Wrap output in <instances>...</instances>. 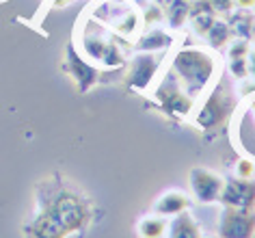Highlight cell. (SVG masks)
<instances>
[{
  "instance_id": "obj_5",
  "label": "cell",
  "mask_w": 255,
  "mask_h": 238,
  "mask_svg": "<svg viewBox=\"0 0 255 238\" xmlns=\"http://www.w3.org/2000/svg\"><path fill=\"white\" fill-rule=\"evenodd\" d=\"M154 98L158 100L160 108H164V111H167L169 115H173V117H186V115H190V111H193V106H195V100L184 91L182 85L177 82V78L173 74H169L167 78L158 85Z\"/></svg>"
},
{
  "instance_id": "obj_6",
  "label": "cell",
  "mask_w": 255,
  "mask_h": 238,
  "mask_svg": "<svg viewBox=\"0 0 255 238\" xmlns=\"http://www.w3.org/2000/svg\"><path fill=\"white\" fill-rule=\"evenodd\" d=\"M190 193L199 204H216L221 202L225 178H221L216 171L206 167H193L188 173Z\"/></svg>"
},
{
  "instance_id": "obj_24",
  "label": "cell",
  "mask_w": 255,
  "mask_h": 238,
  "mask_svg": "<svg viewBox=\"0 0 255 238\" xmlns=\"http://www.w3.org/2000/svg\"><path fill=\"white\" fill-rule=\"evenodd\" d=\"M249 63H251V67H249V74L253 76V82H255V54L249 56Z\"/></svg>"
},
{
  "instance_id": "obj_10",
  "label": "cell",
  "mask_w": 255,
  "mask_h": 238,
  "mask_svg": "<svg viewBox=\"0 0 255 238\" xmlns=\"http://www.w3.org/2000/svg\"><path fill=\"white\" fill-rule=\"evenodd\" d=\"M65 74L74 80V85L78 87V91H82V93L89 91V89L100 80L98 69L89 65L87 59L74 46H69L65 50Z\"/></svg>"
},
{
  "instance_id": "obj_25",
  "label": "cell",
  "mask_w": 255,
  "mask_h": 238,
  "mask_svg": "<svg viewBox=\"0 0 255 238\" xmlns=\"http://www.w3.org/2000/svg\"><path fill=\"white\" fill-rule=\"evenodd\" d=\"M171 2H173V0H156V4H158V7H162V9H167Z\"/></svg>"
},
{
  "instance_id": "obj_14",
  "label": "cell",
  "mask_w": 255,
  "mask_h": 238,
  "mask_svg": "<svg viewBox=\"0 0 255 238\" xmlns=\"http://www.w3.org/2000/svg\"><path fill=\"white\" fill-rule=\"evenodd\" d=\"M167 238H203V234L195 219L188 212H182L167 225Z\"/></svg>"
},
{
  "instance_id": "obj_20",
  "label": "cell",
  "mask_w": 255,
  "mask_h": 238,
  "mask_svg": "<svg viewBox=\"0 0 255 238\" xmlns=\"http://www.w3.org/2000/svg\"><path fill=\"white\" fill-rule=\"evenodd\" d=\"M229 72L238 80H245L249 76V56H245V59H229Z\"/></svg>"
},
{
  "instance_id": "obj_11",
  "label": "cell",
  "mask_w": 255,
  "mask_h": 238,
  "mask_svg": "<svg viewBox=\"0 0 255 238\" xmlns=\"http://www.w3.org/2000/svg\"><path fill=\"white\" fill-rule=\"evenodd\" d=\"M221 204L229 206V208H247V210H255V182L245 178H229L225 180L223 186V195H221Z\"/></svg>"
},
{
  "instance_id": "obj_17",
  "label": "cell",
  "mask_w": 255,
  "mask_h": 238,
  "mask_svg": "<svg viewBox=\"0 0 255 238\" xmlns=\"http://www.w3.org/2000/svg\"><path fill=\"white\" fill-rule=\"evenodd\" d=\"M206 35H208V43H210V46H212L214 50H221L229 41V35H232V30H229V26H227L225 22L216 20L212 24V28H210Z\"/></svg>"
},
{
  "instance_id": "obj_22",
  "label": "cell",
  "mask_w": 255,
  "mask_h": 238,
  "mask_svg": "<svg viewBox=\"0 0 255 238\" xmlns=\"http://www.w3.org/2000/svg\"><path fill=\"white\" fill-rule=\"evenodd\" d=\"M214 11H229L234 7V0H208Z\"/></svg>"
},
{
  "instance_id": "obj_23",
  "label": "cell",
  "mask_w": 255,
  "mask_h": 238,
  "mask_svg": "<svg viewBox=\"0 0 255 238\" xmlns=\"http://www.w3.org/2000/svg\"><path fill=\"white\" fill-rule=\"evenodd\" d=\"M234 4H238L240 9H253L255 7V0H234Z\"/></svg>"
},
{
  "instance_id": "obj_12",
  "label": "cell",
  "mask_w": 255,
  "mask_h": 238,
  "mask_svg": "<svg viewBox=\"0 0 255 238\" xmlns=\"http://www.w3.org/2000/svg\"><path fill=\"white\" fill-rule=\"evenodd\" d=\"M24 238H67V232L46 212L37 210V215L28 223H24Z\"/></svg>"
},
{
  "instance_id": "obj_18",
  "label": "cell",
  "mask_w": 255,
  "mask_h": 238,
  "mask_svg": "<svg viewBox=\"0 0 255 238\" xmlns=\"http://www.w3.org/2000/svg\"><path fill=\"white\" fill-rule=\"evenodd\" d=\"M167 9H169V22L173 28L182 26L190 15V2H186V0H173Z\"/></svg>"
},
{
  "instance_id": "obj_3",
  "label": "cell",
  "mask_w": 255,
  "mask_h": 238,
  "mask_svg": "<svg viewBox=\"0 0 255 238\" xmlns=\"http://www.w3.org/2000/svg\"><path fill=\"white\" fill-rule=\"evenodd\" d=\"M234 106H236L234 95L219 85L203 100V104L197 108L193 121L197 128H201V130H206V132L219 130V128H223L229 121V117H232V113H234Z\"/></svg>"
},
{
  "instance_id": "obj_19",
  "label": "cell",
  "mask_w": 255,
  "mask_h": 238,
  "mask_svg": "<svg viewBox=\"0 0 255 238\" xmlns=\"http://www.w3.org/2000/svg\"><path fill=\"white\" fill-rule=\"evenodd\" d=\"M234 176L251 180L255 176V163L253 160H249V158H238L236 160V167H234Z\"/></svg>"
},
{
  "instance_id": "obj_8",
  "label": "cell",
  "mask_w": 255,
  "mask_h": 238,
  "mask_svg": "<svg viewBox=\"0 0 255 238\" xmlns=\"http://www.w3.org/2000/svg\"><path fill=\"white\" fill-rule=\"evenodd\" d=\"M82 52L87 54V59L98 61L108 69H117L124 65V52L119 50V46L108 37H102L100 33L82 35Z\"/></svg>"
},
{
  "instance_id": "obj_28",
  "label": "cell",
  "mask_w": 255,
  "mask_h": 238,
  "mask_svg": "<svg viewBox=\"0 0 255 238\" xmlns=\"http://www.w3.org/2000/svg\"><path fill=\"white\" fill-rule=\"evenodd\" d=\"M212 238H219V236H212Z\"/></svg>"
},
{
  "instance_id": "obj_13",
  "label": "cell",
  "mask_w": 255,
  "mask_h": 238,
  "mask_svg": "<svg viewBox=\"0 0 255 238\" xmlns=\"http://www.w3.org/2000/svg\"><path fill=\"white\" fill-rule=\"evenodd\" d=\"M190 208V197L184 191H164L154 204V212L160 217H177Z\"/></svg>"
},
{
  "instance_id": "obj_16",
  "label": "cell",
  "mask_w": 255,
  "mask_h": 238,
  "mask_svg": "<svg viewBox=\"0 0 255 238\" xmlns=\"http://www.w3.org/2000/svg\"><path fill=\"white\" fill-rule=\"evenodd\" d=\"M167 221L160 215H151V217H143L136 225V232L141 238H164L167 236Z\"/></svg>"
},
{
  "instance_id": "obj_1",
  "label": "cell",
  "mask_w": 255,
  "mask_h": 238,
  "mask_svg": "<svg viewBox=\"0 0 255 238\" xmlns=\"http://www.w3.org/2000/svg\"><path fill=\"white\" fill-rule=\"evenodd\" d=\"M37 210L46 212L69 234L89 228L93 208L80 191L65 184L59 176H52L37 184Z\"/></svg>"
},
{
  "instance_id": "obj_4",
  "label": "cell",
  "mask_w": 255,
  "mask_h": 238,
  "mask_svg": "<svg viewBox=\"0 0 255 238\" xmlns=\"http://www.w3.org/2000/svg\"><path fill=\"white\" fill-rule=\"evenodd\" d=\"M95 20L113 26L124 37H132L138 28V11L126 2V0H104L93 7Z\"/></svg>"
},
{
  "instance_id": "obj_9",
  "label": "cell",
  "mask_w": 255,
  "mask_h": 238,
  "mask_svg": "<svg viewBox=\"0 0 255 238\" xmlns=\"http://www.w3.org/2000/svg\"><path fill=\"white\" fill-rule=\"evenodd\" d=\"M158 67H160V56L154 52L136 54L130 65V72L126 76V87L130 91H147L154 82Z\"/></svg>"
},
{
  "instance_id": "obj_27",
  "label": "cell",
  "mask_w": 255,
  "mask_h": 238,
  "mask_svg": "<svg viewBox=\"0 0 255 238\" xmlns=\"http://www.w3.org/2000/svg\"><path fill=\"white\" fill-rule=\"evenodd\" d=\"M67 0H56V7H61V4H65Z\"/></svg>"
},
{
  "instance_id": "obj_2",
  "label": "cell",
  "mask_w": 255,
  "mask_h": 238,
  "mask_svg": "<svg viewBox=\"0 0 255 238\" xmlns=\"http://www.w3.org/2000/svg\"><path fill=\"white\" fill-rule=\"evenodd\" d=\"M171 74L177 78L184 91L197 100L214 78L216 59L201 48H184L175 52L171 61Z\"/></svg>"
},
{
  "instance_id": "obj_7",
  "label": "cell",
  "mask_w": 255,
  "mask_h": 238,
  "mask_svg": "<svg viewBox=\"0 0 255 238\" xmlns=\"http://www.w3.org/2000/svg\"><path fill=\"white\" fill-rule=\"evenodd\" d=\"M255 210L225 206L219 217V238H253Z\"/></svg>"
},
{
  "instance_id": "obj_21",
  "label": "cell",
  "mask_w": 255,
  "mask_h": 238,
  "mask_svg": "<svg viewBox=\"0 0 255 238\" xmlns=\"http://www.w3.org/2000/svg\"><path fill=\"white\" fill-rule=\"evenodd\" d=\"M160 20H162V7H158V4H156V7H151L147 13H145V22H147V24L160 22Z\"/></svg>"
},
{
  "instance_id": "obj_26",
  "label": "cell",
  "mask_w": 255,
  "mask_h": 238,
  "mask_svg": "<svg viewBox=\"0 0 255 238\" xmlns=\"http://www.w3.org/2000/svg\"><path fill=\"white\" fill-rule=\"evenodd\" d=\"M249 111H251V113H253V117H255V98L251 100V104H249Z\"/></svg>"
},
{
  "instance_id": "obj_15",
  "label": "cell",
  "mask_w": 255,
  "mask_h": 238,
  "mask_svg": "<svg viewBox=\"0 0 255 238\" xmlns=\"http://www.w3.org/2000/svg\"><path fill=\"white\" fill-rule=\"evenodd\" d=\"M173 43V37H169L164 30H147L145 35L138 37L136 41V50L141 52H158V50H164Z\"/></svg>"
}]
</instances>
